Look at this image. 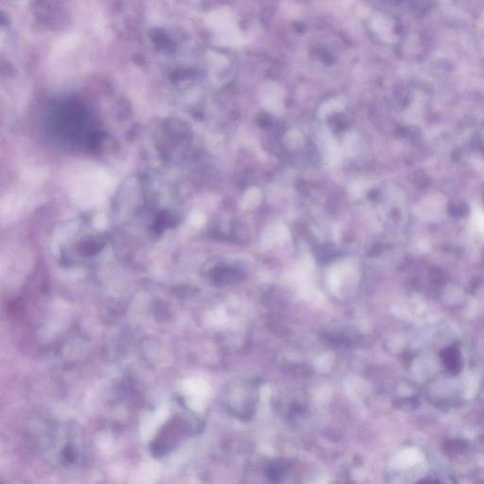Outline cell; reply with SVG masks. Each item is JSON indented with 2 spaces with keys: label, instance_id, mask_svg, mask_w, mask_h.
Listing matches in <instances>:
<instances>
[{
  "label": "cell",
  "instance_id": "cell-1",
  "mask_svg": "<svg viewBox=\"0 0 484 484\" xmlns=\"http://www.w3.org/2000/svg\"><path fill=\"white\" fill-rule=\"evenodd\" d=\"M444 365L449 372L458 374L462 370V355L458 348L449 347L442 353Z\"/></svg>",
  "mask_w": 484,
  "mask_h": 484
},
{
  "label": "cell",
  "instance_id": "cell-2",
  "mask_svg": "<svg viewBox=\"0 0 484 484\" xmlns=\"http://www.w3.org/2000/svg\"><path fill=\"white\" fill-rule=\"evenodd\" d=\"M333 363V354H326V355L322 356V357L319 358L318 360L315 361V365L317 367V369L321 370V371H326V370L331 368Z\"/></svg>",
  "mask_w": 484,
  "mask_h": 484
},
{
  "label": "cell",
  "instance_id": "cell-3",
  "mask_svg": "<svg viewBox=\"0 0 484 484\" xmlns=\"http://www.w3.org/2000/svg\"><path fill=\"white\" fill-rule=\"evenodd\" d=\"M328 283L331 288L335 291L338 289L340 284V275L338 271H333L328 276Z\"/></svg>",
  "mask_w": 484,
  "mask_h": 484
},
{
  "label": "cell",
  "instance_id": "cell-4",
  "mask_svg": "<svg viewBox=\"0 0 484 484\" xmlns=\"http://www.w3.org/2000/svg\"><path fill=\"white\" fill-rule=\"evenodd\" d=\"M417 484H441V483H439V481H435V480H430V478H425V480H423L421 481H419V483Z\"/></svg>",
  "mask_w": 484,
  "mask_h": 484
}]
</instances>
